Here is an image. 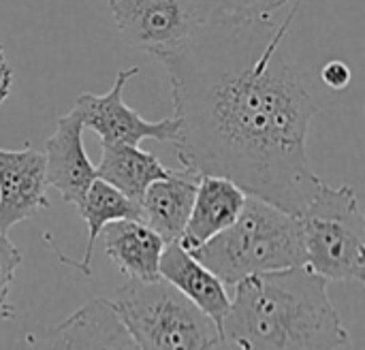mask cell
<instances>
[{
	"instance_id": "obj_1",
	"label": "cell",
	"mask_w": 365,
	"mask_h": 350,
	"mask_svg": "<svg viewBox=\"0 0 365 350\" xmlns=\"http://www.w3.org/2000/svg\"><path fill=\"white\" fill-rule=\"evenodd\" d=\"M304 2L278 17H214L156 60L165 66L182 169L222 175L246 195L299 214L321 188L308 156L319 111L304 73L287 58Z\"/></svg>"
},
{
	"instance_id": "obj_2",
	"label": "cell",
	"mask_w": 365,
	"mask_h": 350,
	"mask_svg": "<svg viewBox=\"0 0 365 350\" xmlns=\"http://www.w3.org/2000/svg\"><path fill=\"white\" fill-rule=\"evenodd\" d=\"M220 349L344 350L351 336L308 265L244 278L220 325Z\"/></svg>"
},
{
	"instance_id": "obj_3",
	"label": "cell",
	"mask_w": 365,
	"mask_h": 350,
	"mask_svg": "<svg viewBox=\"0 0 365 350\" xmlns=\"http://www.w3.org/2000/svg\"><path fill=\"white\" fill-rule=\"evenodd\" d=\"M227 287L244 278L306 265L304 231L297 214L246 195L235 222L190 252Z\"/></svg>"
},
{
	"instance_id": "obj_4",
	"label": "cell",
	"mask_w": 365,
	"mask_h": 350,
	"mask_svg": "<svg viewBox=\"0 0 365 350\" xmlns=\"http://www.w3.org/2000/svg\"><path fill=\"white\" fill-rule=\"evenodd\" d=\"M111 302L137 349H220L216 323L160 276L126 278Z\"/></svg>"
},
{
	"instance_id": "obj_5",
	"label": "cell",
	"mask_w": 365,
	"mask_h": 350,
	"mask_svg": "<svg viewBox=\"0 0 365 350\" xmlns=\"http://www.w3.org/2000/svg\"><path fill=\"white\" fill-rule=\"evenodd\" d=\"M304 231L306 265L327 282L365 280V218L351 186L325 182L297 214Z\"/></svg>"
},
{
	"instance_id": "obj_6",
	"label": "cell",
	"mask_w": 365,
	"mask_h": 350,
	"mask_svg": "<svg viewBox=\"0 0 365 350\" xmlns=\"http://www.w3.org/2000/svg\"><path fill=\"white\" fill-rule=\"evenodd\" d=\"M139 66L122 68L115 75V81L109 92L92 94L83 92L77 96L73 109L81 115L83 128L94 130L101 137V143H130L139 145L143 139L173 143L178 139V120L175 115L163 118L158 122H150L141 118L135 109H130L122 94L126 83L139 75Z\"/></svg>"
},
{
	"instance_id": "obj_7",
	"label": "cell",
	"mask_w": 365,
	"mask_h": 350,
	"mask_svg": "<svg viewBox=\"0 0 365 350\" xmlns=\"http://www.w3.org/2000/svg\"><path fill=\"white\" fill-rule=\"evenodd\" d=\"M126 45L158 58L175 49L197 24L186 0H107Z\"/></svg>"
},
{
	"instance_id": "obj_8",
	"label": "cell",
	"mask_w": 365,
	"mask_h": 350,
	"mask_svg": "<svg viewBox=\"0 0 365 350\" xmlns=\"http://www.w3.org/2000/svg\"><path fill=\"white\" fill-rule=\"evenodd\" d=\"M30 349H115L137 350L120 321L113 302L96 297L66 316L62 323L24 338Z\"/></svg>"
},
{
	"instance_id": "obj_9",
	"label": "cell",
	"mask_w": 365,
	"mask_h": 350,
	"mask_svg": "<svg viewBox=\"0 0 365 350\" xmlns=\"http://www.w3.org/2000/svg\"><path fill=\"white\" fill-rule=\"evenodd\" d=\"M45 152L26 143L19 150L0 148V229L36 216L49 207Z\"/></svg>"
},
{
	"instance_id": "obj_10",
	"label": "cell",
	"mask_w": 365,
	"mask_h": 350,
	"mask_svg": "<svg viewBox=\"0 0 365 350\" xmlns=\"http://www.w3.org/2000/svg\"><path fill=\"white\" fill-rule=\"evenodd\" d=\"M43 152L47 184L53 186L66 203L77 207L96 177V167L83 148V122L75 109L58 118L56 130L45 141Z\"/></svg>"
},
{
	"instance_id": "obj_11",
	"label": "cell",
	"mask_w": 365,
	"mask_h": 350,
	"mask_svg": "<svg viewBox=\"0 0 365 350\" xmlns=\"http://www.w3.org/2000/svg\"><path fill=\"white\" fill-rule=\"evenodd\" d=\"M246 201V192L222 175H199L188 222L180 235V246L192 252L235 222Z\"/></svg>"
},
{
	"instance_id": "obj_12",
	"label": "cell",
	"mask_w": 365,
	"mask_h": 350,
	"mask_svg": "<svg viewBox=\"0 0 365 350\" xmlns=\"http://www.w3.org/2000/svg\"><path fill=\"white\" fill-rule=\"evenodd\" d=\"M158 276L173 284L184 297H188L220 329L222 319L231 306L227 284L186 248H182L180 242L165 244L158 261Z\"/></svg>"
},
{
	"instance_id": "obj_13",
	"label": "cell",
	"mask_w": 365,
	"mask_h": 350,
	"mask_svg": "<svg viewBox=\"0 0 365 350\" xmlns=\"http://www.w3.org/2000/svg\"><path fill=\"white\" fill-rule=\"evenodd\" d=\"M199 173L188 169H171L169 175L152 182L139 201V220L156 231L165 244L178 242L197 192Z\"/></svg>"
},
{
	"instance_id": "obj_14",
	"label": "cell",
	"mask_w": 365,
	"mask_h": 350,
	"mask_svg": "<svg viewBox=\"0 0 365 350\" xmlns=\"http://www.w3.org/2000/svg\"><path fill=\"white\" fill-rule=\"evenodd\" d=\"M101 235L105 242V254L126 278L152 280L158 276L165 242L148 225L133 218L113 220L105 225Z\"/></svg>"
},
{
	"instance_id": "obj_15",
	"label": "cell",
	"mask_w": 365,
	"mask_h": 350,
	"mask_svg": "<svg viewBox=\"0 0 365 350\" xmlns=\"http://www.w3.org/2000/svg\"><path fill=\"white\" fill-rule=\"evenodd\" d=\"M169 167H165L154 154L141 150L130 143H101V165L96 167V175L111 186H115L122 195L141 201L145 188L169 175Z\"/></svg>"
},
{
	"instance_id": "obj_16",
	"label": "cell",
	"mask_w": 365,
	"mask_h": 350,
	"mask_svg": "<svg viewBox=\"0 0 365 350\" xmlns=\"http://www.w3.org/2000/svg\"><path fill=\"white\" fill-rule=\"evenodd\" d=\"M77 210H79V216L88 225V244H86L83 259L79 263L73 261L68 265L77 267L83 276H90L92 274L90 261H92L94 242L98 240L105 225H109L113 220H124V218L139 220V203H135L133 199L122 195L115 186H111L109 182H105L96 175L94 182L90 184V188L86 190L81 203L77 205Z\"/></svg>"
},
{
	"instance_id": "obj_17",
	"label": "cell",
	"mask_w": 365,
	"mask_h": 350,
	"mask_svg": "<svg viewBox=\"0 0 365 350\" xmlns=\"http://www.w3.org/2000/svg\"><path fill=\"white\" fill-rule=\"evenodd\" d=\"M197 21L214 17H272L304 0H186Z\"/></svg>"
},
{
	"instance_id": "obj_18",
	"label": "cell",
	"mask_w": 365,
	"mask_h": 350,
	"mask_svg": "<svg viewBox=\"0 0 365 350\" xmlns=\"http://www.w3.org/2000/svg\"><path fill=\"white\" fill-rule=\"evenodd\" d=\"M19 265H21V252L9 240L6 231L0 229V323L11 321L15 314L9 302V295H11V284Z\"/></svg>"
},
{
	"instance_id": "obj_19",
	"label": "cell",
	"mask_w": 365,
	"mask_h": 350,
	"mask_svg": "<svg viewBox=\"0 0 365 350\" xmlns=\"http://www.w3.org/2000/svg\"><path fill=\"white\" fill-rule=\"evenodd\" d=\"M351 66L342 60H329L323 68H321V79L327 88L331 90H344L351 83Z\"/></svg>"
},
{
	"instance_id": "obj_20",
	"label": "cell",
	"mask_w": 365,
	"mask_h": 350,
	"mask_svg": "<svg viewBox=\"0 0 365 350\" xmlns=\"http://www.w3.org/2000/svg\"><path fill=\"white\" fill-rule=\"evenodd\" d=\"M11 86H13V68L6 62V53H4V47L0 43V103L6 101Z\"/></svg>"
}]
</instances>
